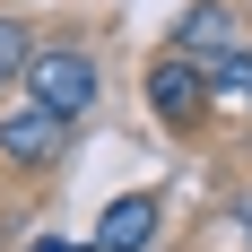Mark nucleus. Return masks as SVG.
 I'll return each instance as SVG.
<instances>
[{
	"label": "nucleus",
	"mask_w": 252,
	"mask_h": 252,
	"mask_svg": "<svg viewBox=\"0 0 252 252\" xmlns=\"http://www.w3.org/2000/svg\"><path fill=\"white\" fill-rule=\"evenodd\" d=\"M174 52L183 61H200V70H226V61H244V18L235 9H218V0H200V9H183V26H174Z\"/></svg>",
	"instance_id": "obj_3"
},
{
	"label": "nucleus",
	"mask_w": 252,
	"mask_h": 252,
	"mask_svg": "<svg viewBox=\"0 0 252 252\" xmlns=\"http://www.w3.org/2000/svg\"><path fill=\"white\" fill-rule=\"evenodd\" d=\"M96 87L104 78H96V61H87L78 44H44L35 61H26V78H18V96H35L44 113H61V122H78V113L96 104Z\"/></svg>",
	"instance_id": "obj_1"
},
{
	"label": "nucleus",
	"mask_w": 252,
	"mask_h": 252,
	"mask_svg": "<svg viewBox=\"0 0 252 252\" xmlns=\"http://www.w3.org/2000/svg\"><path fill=\"white\" fill-rule=\"evenodd\" d=\"M61 148H70V122L61 113H44L35 96H0V157L9 165L44 174V165H61Z\"/></svg>",
	"instance_id": "obj_2"
},
{
	"label": "nucleus",
	"mask_w": 252,
	"mask_h": 252,
	"mask_svg": "<svg viewBox=\"0 0 252 252\" xmlns=\"http://www.w3.org/2000/svg\"><path fill=\"white\" fill-rule=\"evenodd\" d=\"M209 104L218 113H252V52L226 61V70H209Z\"/></svg>",
	"instance_id": "obj_6"
},
{
	"label": "nucleus",
	"mask_w": 252,
	"mask_h": 252,
	"mask_svg": "<svg viewBox=\"0 0 252 252\" xmlns=\"http://www.w3.org/2000/svg\"><path fill=\"white\" fill-rule=\"evenodd\" d=\"M235 226H244V235H252V200H235Z\"/></svg>",
	"instance_id": "obj_8"
},
{
	"label": "nucleus",
	"mask_w": 252,
	"mask_h": 252,
	"mask_svg": "<svg viewBox=\"0 0 252 252\" xmlns=\"http://www.w3.org/2000/svg\"><path fill=\"white\" fill-rule=\"evenodd\" d=\"M148 104H157V122H174V130H191L209 113V70L200 61H183V52H165L148 70Z\"/></svg>",
	"instance_id": "obj_4"
},
{
	"label": "nucleus",
	"mask_w": 252,
	"mask_h": 252,
	"mask_svg": "<svg viewBox=\"0 0 252 252\" xmlns=\"http://www.w3.org/2000/svg\"><path fill=\"white\" fill-rule=\"evenodd\" d=\"M35 252H78V244H61V235H52V244H35Z\"/></svg>",
	"instance_id": "obj_9"
},
{
	"label": "nucleus",
	"mask_w": 252,
	"mask_h": 252,
	"mask_svg": "<svg viewBox=\"0 0 252 252\" xmlns=\"http://www.w3.org/2000/svg\"><path fill=\"white\" fill-rule=\"evenodd\" d=\"M148 235H157V191H130L96 218V252H139Z\"/></svg>",
	"instance_id": "obj_5"
},
{
	"label": "nucleus",
	"mask_w": 252,
	"mask_h": 252,
	"mask_svg": "<svg viewBox=\"0 0 252 252\" xmlns=\"http://www.w3.org/2000/svg\"><path fill=\"white\" fill-rule=\"evenodd\" d=\"M35 52H44V44H35V35H26L18 18H0V87H18V78H26V61H35Z\"/></svg>",
	"instance_id": "obj_7"
}]
</instances>
